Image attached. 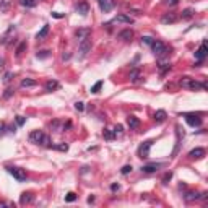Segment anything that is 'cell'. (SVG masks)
Here are the masks:
<instances>
[{"label": "cell", "instance_id": "obj_1", "mask_svg": "<svg viewBox=\"0 0 208 208\" xmlns=\"http://www.w3.org/2000/svg\"><path fill=\"white\" fill-rule=\"evenodd\" d=\"M30 141L31 143H36V145H44V146H49V143H51L49 137H47L44 132H41V130L31 132L30 134Z\"/></svg>", "mask_w": 208, "mask_h": 208}, {"label": "cell", "instance_id": "obj_2", "mask_svg": "<svg viewBox=\"0 0 208 208\" xmlns=\"http://www.w3.org/2000/svg\"><path fill=\"white\" fill-rule=\"evenodd\" d=\"M181 85L184 88H189V90H194V91H198V90H205L206 88V85L205 83H200V81H195L192 78H189V77H184L181 80Z\"/></svg>", "mask_w": 208, "mask_h": 208}, {"label": "cell", "instance_id": "obj_3", "mask_svg": "<svg viewBox=\"0 0 208 208\" xmlns=\"http://www.w3.org/2000/svg\"><path fill=\"white\" fill-rule=\"evenodd\" d=\"M7 171H8V174H12L18 182L26 181V172H25V169L16 167V166H8V167H7Z\"/></svg>", "mask_w": 208, "mask_h": 208}, {"label": "cell", "instance_id": "obj_4", "mask_svg": "<svg viewBox=\"0 0 208 208\" xmlns=\"http://www.w3.org/2000/svg\"><path fill=\"white\" fill-rule=\"evenodd\" d=\"M151 49H153V54L156 55V57H163V55L167 52L166 44L161 42V41H155L153 44H151Z\"/></svg>", "mask_w": 208, "mask_h": 208}, {"label": "cell", "instance_id": "obj_5", "mask_svg": "<svg viewBox=\"0 0 208 208\" xmlns=\"http://www.w3.org/2000/svg\"><path fill=\"white\" fill-rule=\"evenodd\" d=\"M78 51H80V57H85V55H86V54L91 51V39H90V36L80 41Z\"/></svg>", "mask_w": 208, "mask_h": 208}, {"label": "cell", "instance_id": "obj_6", "mask_svg": "<svg viewBox=\"0 0 208 208\" xmlns=\"http://www.w3.org/2000/svg\"><path fill=\"white\" fill-rule=\"evenodd\" d=\"M98 5H99V8H101V12L109 13L112 8H114L116 2H114V0H98Z\"/></svg>", "mask_w": 208, "mask_h": 208}, {"label": "cell", "instance_id": "obj_7", "mask_svg": "<svg viewBox=\"0 0 208 208\" xmlns=\"http://www.w3.org/2000/svg\"><path fill=\"white\" fill-rule=\"evenodd\" d=\"M75 12H77L78 15H81V16H86L88 13H90V5H88V2H78L77 5H75Z\"/></svg>", "mask_w": 208, "mask_h": 208}, {"label": "cell", "instance_id": "obj_8", "mask_svg": "<svg viewBox=\"0 0 208 208\" xmlns=\"http://www.w3.org/2000/svg\"><path fill=\"white\" fill-rule=\"evenodd\" d=\"M184 117H185V122L190 127H200L202 125V119L198 116H195V114H185Z\"/></svg>", "mask_w": 208, "mask_h": 208}, {"label": "cell", "instance_id": "obj_9", "mask_svg": "<svg viewBox=\"0 0 208 208\" xmlns=\"http://www.w3.org/2000/svg\"><path fill=\"white\" fill-rule=\"evenodd\" d=\"M151 145H153V141H151V140L143 141V143L140 145V148H138V155H140V158H148V153H150Z\"/></svg>", "mask_w": 208, "mask_h": 208}, {"label": "cell", "instance_id": "obj_10", "mask_svg": "<svg viewBox=\"0 0 208 208\" xmlns=\"http://www.w3.org/2000/svg\"><path fill=\"white\" fill-rule=\"evenodd\" d=\"M206 54H208V49H206V42L203 41V42H202V46L198 47V49H197V52H195V59L202 62V60H203V59L206 57Z\"/></svg>", "mask_w": 208, "mask_h": 208}, {"label": "cell", "instance_id": "obj_11", "mask_svg": "<svg viewBox=\"0 0 208 208\" xmlns=\"http://www.w3.org/2000/svg\"><path fill=\"white\" fill-rule=\"evenodd\" d=\"M159 167H163V164L161 163H151V164H145V166H141V171L143 172H156Z\"/></svg>", "mask_w": 208, "mask_h": 208}, {"label": "cell", "instance_id": "obj_12", "mask_svg": "<svg viewBox=\"0 0 208 208\" xmlns=\"http://www.w3.org/2000/svg\"><path fill=\"white\" fill-rule=\"evenodd\" d=\"M111 23H127V25H132V23H134V18L129 16V15H117Z\"/></svg>", "mask_w": 208, "mask_h": 208}, {"label": "cell", "instance_id": "obj_13", "mask_svg": "<svg viewBox=\"0 0 208 208\" xmlns=\"http://www.w3.org/2000/svg\"><path fill=\"white\" fill-rule=\"evenodd\" d=\"M177 21V15L176 13H166L161 16V23L163 25H172Z\"/></svg>", "mask_w": 208, "mask_h": 208}, {"label": "cell", "instance_id": "obj_14", "mask_svg": "<svg viewBox=\"0 0 208 208\" xmlns=\"http://www.w3.org/2000/svg\"><path fill=\"white\" fill-rule=\"evenodd\" d=\"M189 156H190L192 159H200V158L205 156V150L203 148H195V150H192L190 153H189Z\"/></svg>", "mask_w": 208, "mask_h": 208}, {"label": "cell", "instance_id": "obj_15", "mask_svg": "<svg viewBox=\"0 0 208 208\" xmlns=\"http://www.w3.org/2000/svg\"><path fill=\"white\" fill-rule=\"evenodd\" d=\"M47 34H49V25H44V26H42V30L36 34V39H37V41H44Z\"/></svg>", "mask_w": 208, "mask_h": 208}, {"label": "cell", "instance_id": "obj_16", "mask_svg": "<svg viewBox=\"0 0 208 208\" xmlns=\"http://www.w3.org/2000/svg\"><path fill=\"white\" fill-rule=\"evenodd\" d=\"M127 125H129L130 129H137V127L140 125V120H138L135 116H129V117H127Z\"/></svg>", "mask_w": 208, "mask_h": 208}, {"label": "cell", "instance_id": "obj_17", "mask_svg": "<svg viewBox=\"0 0 208 208\" xmlns=\"http://www.w3.org/2000/svg\"><path fill=\"white\" fill-rule=\"evenodd\" d=\"M44 88H46V91H55L59 88V81H55V80H49L46 85H44Z\"/></svg>", "mask_w": 208, "mask_h": 208}, {"label": "cell", "instance_id": "obj_18", "mask_svg": "<svg viewBox=\"0 0 208 208\" xmlns=\"http://www.w3.org/2000/svg\"><path fill=\"white\" fill-rule=\"evenodd\" d=\"M132 36H134V33H132L130 30H124V31L119 33V39H122V41H130Z\"/></svg>", "mask_w": 208, "mask_h": 208}, {"label": "cell", "instance_id": "obj_19", "mask_svg": "<svg viewBox=\"0 0 208 208\" xmlns=\"http://www.w3.org/2000/svg\"><path fill=\"white\" fill-rule=\"evenodd\" d=\"M90 34H91V30H90V28H85V30H78V31H77V37H78L80 41L85 39V37H88Z\"/></svg>", "mask_w": 208, "mask_h": 208}, {"label": "cell", "instance_id": "obj_20", "mask_svg": "<svg viewBox=\"0 0 208 208\" xmlns=\"http://www.w3.org/2000/svg\"><path fill=\"white\" fill-rule=\"evenodd\" d=\"M31 202H33V194H21V198H20V203L21 205L31 203Z\"/></svg>", "mask_w": 208, "mask_h": 208}, {"label": "cell", "instance_id": "obj_21", "mask_svg": "<svg viewBox=\"0 0 208 208\" xmlns=\"http://www.w3.org/2000/svg\"><path fill=\"white\" fill-rule=\"evenodd\" d=\"M155 120L156 122H164L166 120V112L161 109V111H156L155 112Z\"/></svg>", "mask_w": 208, "mask_h": 208}, {"label": "cell", "instance_id": "obj_22", "mask_svg": "<svg viewBox=\"0 0 208 208\" xmlns=\"http://www.w3.org/2000/svg\"><path fill=\"white\" fill-rule=\"evenodd\" d=\"M20 3L26 8H34L37 5V0H20Z\"/></svg>", "mask_w": 208, "mask_h": 208}, {"label": "cell", "instance_id": "obj_23", "mask_svg": "<svg viewBox=\"0 0 208 208\" xmlns=\"http://www.w3.org/2000/svg\"><path fill=\"white\" fill-rule=\"evenodd\" d=\"M33 86H36V81L31 78H25L21 81V88H33Z\"/></svg>", "mask_w": 208, "mask_h": 208}, {"label": "cell", "instance_id": "obj_24", "mask_svg": "<svg viewBox=\"0 0 208 208\" xmlns=\"http://www.w3.org/2000/svg\"><path fill=\"white\" fill-rule=\"evenodd\" d=\"M192 15H194V12L190 10V8H187V10H184V12H182L181 18H182V20H190V18H192Z\"/></svg>", "mask_w": 208, "mask_h": 208}, {"label": "cell", "instance_id": "obj_25", "mask_svg": "<svg viewBox=\"0 0 208 208\" xmlns=\"http://www.w3.org/2000/svg\"><path fill=\"white\" fill-rule=\"evenodd\" d=\"M197 198H200V194H194V192H189L185 195V200L190 202V200H197Z\"/></svg>", "mask_w": 208, "mask_h": 208}, {"label": "cell", "instance_id": "obj_26", "mask_svg": "<svg viewBox=\"0 0 208 208\" xmlns=\"http://www.w3.org/2000/svg\"><path fill=\"white\" fill-rule=\"evenodd\" d=\"M155 42V39H153V37H150V36H143V37H141V44H146V46H151V44H153Z\"/></svg>", "mask_w": 208, "mask_h": 208}, {"label": "cell", "instance_id": "obj_27", "mask_svg": "<svg viewBox=\"0 0 208 208\" xmlns=\"http://www.w3.org/2000/svg\"><path fill=\"white\" fill-rule=\"evenodd\" d=\"M116 137V134H114V132H112V130H104V138H106V140H112V138H114Z\"/></svg>", "mask_w": 208, "mask_h": 208}, {"label": "cell", "instance_id": "obj_28", "mask_svg": "<svg viewBox=\"0 0 208 208\" xmlns=\"http://www.w3.org/2000/svg\"><path fill=\"white\" fill-rule=\"evenodd\" d=\"M75 200H77V194L68 192L67 195H65V202H75Z\"/></svg>", "mask_w": 208, "mask_h": 208}, {"label": "cell", "instance_id": "obj_29", "mask_svg": "<svg viewBox=\"0 0 208 208\" xmlns=\"http://www.w3.org/2000/svg\"><path fill=\"white\" fill-rule=\"evenodd\" d=\"M8 5H10V0H2V2H0V10L7 12L8 10Z\"/></svg>", "mask_w": 208, "mask_h": 208}, {"label": "cell", "instance_id": "obj_30", "mask_svg": "<svg viewBox=\"0 0 208 208\" xmlns=\"http://www.w3.org/2000/svg\"><path fill=\"white\" fill-rule=\"evenodd\" d=\"M102 88V81H98V83H94L93 85V88H91V93H99V90Z\"/></svg>", "mask_w": 208, "mask_h": 208}, {"label": "cell", "instance_id": "obj_31", "mask_svg": "<svg viewBox=\"0 0 208 208\" xmlns=\"http://www.w3.org/2000/svg\"><path fill=\"white\" fill-rule=\"evenodd\" d=\"M138 77H140V72H138V70H132V72H130V80H132V81H137Z\"/></svg>", "mask_w": 208, "mask_h": 208}, {"label": "cell", "instance_id": "obj_32", "mask_svg": "<svg viewBox=\"0 0 208 208\" xmlns=\"http://www.w3.org/2000/svg\"><path fill=\"white\" fill-rule=\"evenodd\" d=\"M49 51H41V52H37V55H36V57L37 59H47V57H49Z\"/></svg>", "mask_w": 208, "mask_h": 208}, {"label": "cell", "instance_id": "obj_33", "mask_svg": "<svg viewBox=\"0 0 208 208\" xmlns=\"http://www.w3.org/2000/svg\"><path fill=\"white\" fill-rule=\"evenodd\" d=\"M25 49H26V42H21L20 46H18V49H16V55H21Z\"/></svg>", "mask_w": 208, "mask_h": 208}, {"label": "cell", "instance_id": "obj_34", "mask_svg": "<svg viewBox=\"0 0 208 208\" xmlns=\"http://www.w3.org/2000/svg\"><path fill=\"white\" fill-rule=\"evenodd\" d=\"M54 148H55V150H60V151H67V150H68V145H67V143H60V145H55Z\"/></svg>", "mask_w": 208, "mask_h": 208}, {"label": "cell", "instance_id": "obj_35", "mask_svg": "<svg viewBox=\"0 0 208 208\" xmlns=\"http://www.w3.org/2000/svg\"><path fill=\"white\" fill-rule=\"evenodd\" d=\"M120 172H122V174H129V172H132V166H130V164L124 166V167L120 169Z\"/></svg>", "mask_w": 208, "mask_h": 208}, {"label": "cell", "instance_id": "obj_36", "mask_svg": "<svg viewBox=\"0 0 208 208\" xmlns=\"http://www.w3.org/2000/svg\"><path fill=\"white\" fill-rule=\"evenodd\" d=\"M114 134H116V135H122V134H124V127H122V125H116Z\"/></svg>", "mask_w": 208, "mask_h": 208}, {"label": "cell", "instance_id": "obj_37", "mask_svg": "<svg viewBox=\"0 0 208 208\" xmlns=\"http://www.w3.org/2000/svg\"><path fill=\"white\" fill-rule=\"evenodd\" d=\"M12 94H13V90H12V88H8V90H5V93H3V98L8 99V98L12 96Z\"/></svg>", "mask_w": 208, "mask_h": 208}, {"label": "cell", "instance_id": "obj_38", "mask_svg": "<svg viewBox=\"0 0 208 208\" xmlns=\"http://www.w3.org/2000/svg\"><path fill=\"white\" fill-rule=\"evenodd\" d=\"M171 177H172V172H166V174H164V177H163V182H164V184H167V181H171Z\"/></svg>", "mask_w": 208, "mask_h": 208}, {"label": "cell", "instance_id": "obj_39", "mask_svg": "<svg viewBox=\"0 0 208 208\" xmlns=\"http://www.w3.org/2000/svg\"><path fill=\"white\" fill-rule=\"evenodd\" d=\"M177 2H179V0H164V3H166V5H169V7L177 5Z\"/></svg>", "mask_w": 208, "mask_h": 208}, {"label": "cell", "instance_id": "obj_40", "mask_svg": "<svg viewBox=\"0 0 208 208\" xmlns=\"http://www.w3.org/2000/svg\"><path fill=\"white\" fill-rule=\"evenodd\" d=\"M25 122H26L25 117H21V116H18V117H16V124H18V125H23Z\"/></svg>", "mask_w": 208, "mask_h": 208}, {"label": "cell", "instance_id": "obj_41", "mask_svg": "<svg viewBox=\"0 0 208 208\" xmlns=\"http://www.w3.org/2000/svg\"><path fill=\"white\" fill-rule=\"evenodd\" d=\"M12 80V73H5V77H3V83H8Z\"/></svg>", "mask_w": 208, "mask_h": 208}, {"label": "cell", "instance_id": "obj_42", "mask_svg": "<svg viewBox=\"0 0 208 208\" xmlns=\"http://www.w3.org/2000/svg\"><path fill=\"white\" fill-rule=\"evenodd\" d=\"M75 107H77V111H83V102H77V104H75Z\"/></svg>", "mask_w": 208, "mask_h": 208}, {"label": "cell", "instance_id": "obj_43", "mask_svg": "<svg viewBox=\"0 0 208 208\" xmlns=\"http://www.w3.org/2000/svg\"><path fill=\"white\" fill-rule=\"evenodd\" d=\"M5 129H7V127H5V124H3V122H0V135H2L3 132H5Z\"/></svg>", "mask_w": 208, "mask_h": 208}, {"label": "cell", "instance_id": "obj_44", "mask_svg": "<svg viewBox=\"0 0 208 208\" xmlns=\"http://www.w3.org/2000/svg\"><path fill=\"white\" fill-rule=\"evenodd\" d=\"M111 190H112V192L119 190V184H112V185H111Z\"/></svg>", "mask_w": 208, "mask_h": 208}, {"label": "cell", "instance_id": "obj_45", "mask_svg": "<svg viewBox=\"0 0 208 208\" xmlns=\"http://www.w3.org/2000/svg\"><path fill=\"white\" fill-rule=\"evenodd\" d=\"M52 16H54V18H62L63 15H62V13H59V12H52Z\"/></svg>", "mask_w": 208, "mask_h": 208}, {"label": "cell", "instance_id": "obj_46", "mask_svg": "<svg viewBox=\"0 0 208 208\" xmlns=\"http://www.w3.org/2000/svg\"><path fill=\"white\" fill-rule=\"evenodd\" d=\"M62 59H63V60H65V59H70V54H63V55H62Z\"/></svg>", "mask_w": 208, "mask_h": 208}, {"label": "cell", "instance_id": "obj_47", "mask_svg": "<svg viewBox=\"0 0 208 208\" xmlns=\"http://www.w3.org/2000/svg\"><path fill=\"white\" fill-rule=\"evenodd\" d=\"M0 67H2V60H0Z\"/></svg>", "mask_w": 208, "mask_h": 208}]
</instances>
